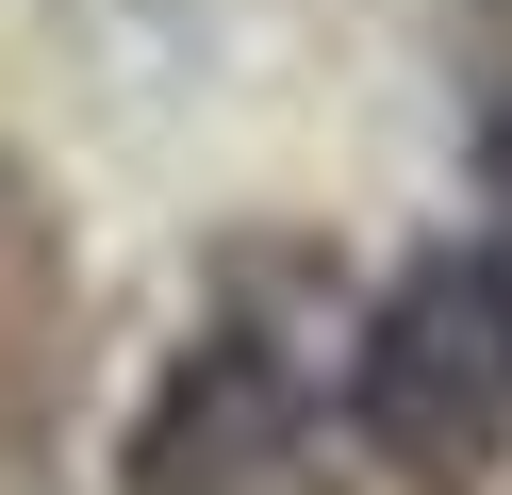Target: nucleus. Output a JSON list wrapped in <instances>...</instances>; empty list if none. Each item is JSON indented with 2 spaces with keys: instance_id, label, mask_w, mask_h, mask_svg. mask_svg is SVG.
<instances>
[{
  "instance_id": "1",
  "label": "nucleus",
  "mask_w": 512,
  "mask_h": 495,
  "mask_svg": "<svg viewBox=\"0 0 512 495\" xmlns=\"http://www.w3.org/2000/svg\"><path fill=\"white\" fill-rule=\"evenodd\" d=\"M347 413H364V446L413 462V479L512 462V248H479V231L413 248L397 281L364 297V330H347Z\"/></svg>"
},
{
  "instance_id": "2",
  "label": "nucleus",
  "mask_w": 512,
  "mask_h": 495,
  "mask_svg": "<svg viewBox=\"0 0 512 495\" xmlns=\"http://www.w3.org/2000/svg\"><path fill=\"white\" fill-rule=\"evenodd\" d=\"M298 446V363L265 347V330H199L182 347V380L149 396L133 429V495H232L248 462Z\"/></svg>"
},
{
  "instance_id": "3",
  "label": "nucleus",
  "mask_w": 512,
  "mask_h": 495,
  "mask_svg": "<svg viewBox=\"0 0 512 495\" xmlns=\"http://www.w3.org/2000/svg\"><path fill=\"white\" fill-rule=\"evenodd\" d=\"M463 165H479V215H496L479 248H512V66L479 83V132H463Z\"/></svg>"
}]
</instances>
